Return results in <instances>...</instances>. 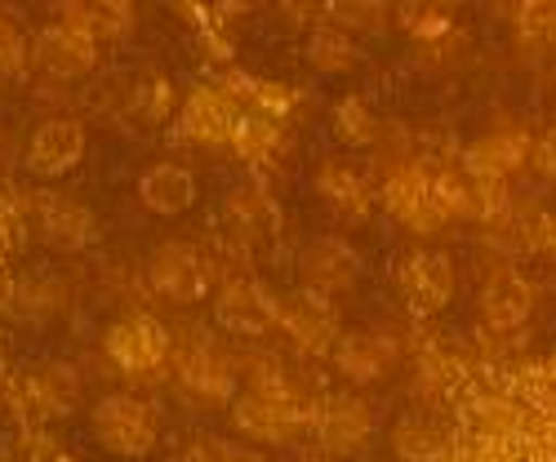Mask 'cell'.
Wrapping results in <instances>:
<instances>
[{"mask_svg": "<svg viewBox=\"0 0 556 462\" xmlns=\"http://www.w3.org/2000/svg\"><path fill=\"white\" fill-rule=\"evenodd\" d=\"M231 423H237V432L250 440L286 445L312 423V409L281 374H258L245 392H237V400H231Z\"/></svg>", "mask_w": 556, "mask_h": 462, "instance_id": "obj_1", "label": "cell"}, {"mask_svg": "<svg viewBox=\"0 0 556 462\" xmlns=\"http://www.w3.org/2000/svg\"><path fill=\"white\" fill-rule=\"evenodd\" d=\"M89 432H94L99 449L112 458H148L161 440V419L143 396L112 392L89 409Z\"/></svg>", "mask_w": 556, "mask_h": 462, "instance_id": "obj_2", "label": "cell"}, {"mask_svg": "<svg viewBox=\"0 0 556 462\" xmlns=\"http://www.w3.org/2000/svg\"><path fill=\"white\" fill-rule=\"evenodd\" d=\"M148 285L169 303H201L214 285L205 254L188 241H165L148 258Z\"/></svg>", "mask_w": 556, "mask_h": 462, "instance_id": "obj_3", "label": "cell"}, {"mask_svg": "<svg viewBox=\"0 0 556 462\" xmlns=\"http://www.w3.org/2000/svg\"><path fill=\"white\" fill-rule=\"evenodd\" d=\"M214 320L231 338H267L281 325V303H276L258 281H227L214 298Z\"/></svg>", "mask_w": 556, "mask_h": 462, "instance_id": "obj_4", "label": "cell"}, {"mask_svg": "<svg viewBox=\"0 0 556 462\" xmlns=\"http://www.w3.org/2000/svg\"><path fill=\"white\" fill-rule=\"evenodd\" d=\"M299 275H303V290H316V294L334 298V294L356 290V281L365 275V262H361L352 241H343V236H316L299 254Z\"/></svg>", "mask_w": 556, "mask_h": 462, "instance_id": "obj_5", "label": "cell"}, {"mask_svg": "<svg viewBox=\"0 0 556 462\" xmlns=\"http://www.w3.org/2000/svg\"><path fill=\"white\" fill-rule=\"evenodd\" d=\"M281 330L290 334V343L307 356H330L339 343V311L326 294L316 290H294L281 303Z\"/></svg>", "mask_w": 556, "mask_h": 462, "instance_id": "obj_6", "label": "cell"}, {"mask_svg": "<svg viewBox=\"0 0 556 462\" xmlns=\"http://www.w3.org/2000/svg\"><path fill=\"white\" fill-rule=\"evenodd\" d=\"M103 351L112 356V364L125 369V374H152V369H161L169 356V334L152 316H125L103 334Z\"/></svg>", "mask_w": 556, "mask_h": 462, "instance_id": "obj_7", "label": "cell"}, {"mask_svg": "<svg viewBox=\"0 0 556 462\" xmlns=\"http://www.w3.org/2000/svg\"><path fill=\"white\" fill-rule=\"evenodd\" d=\"M31 59L50 80H80L99 63V40L89 31H80V27H72V23H50L36 36Z\"/></svg>", "mask_w": 556, "mask_h": 462, "instance_id": "obj_8", "label": "cell"}, {"mask_svg": "<svg viewBox=\"0 0 556 462\" xmlns=\"http://www.w3.org/2000/svg\"><path fill=\"white\" fill-rule=\"evenodd\" d=\"M396 285H401V298L409 303V311L437 316L454 298V262L437 249H414L396 271Z\"/></svg>", "mask_w": 556, "mask_h": 462, "instance_id": "obj_9", "label": "cell"}, {"mask_svg": "<svg viewBox=\"0 0 556 462\" xmlns=\"http://www.w3.org/2000/svg\"><path fill=\"white\" fill-rule=\"evenodd\" d=\"M396 356H401L396 338L392 334H379V330H348V334H339V343L330 351L334 369H339L348 383H356V387L383 383L392 374Z\"/></svg>", "mask_w": 556, "mask_h": 462, "instance_id": "obj_10", "label": "cell"}, {"mask_svg": "<svg viewBox=\"0 0 556 462\" xmlns=\"http://www.w3.org/2000/svg\"><path fill=\"white\" fill-rule=\"evenodd\" d=\"M223 227L241 245H267L281 231V205L258 188H231L223 196Z\"/></svg>", "mask_w": 556, "mask_h": 462, "instance_id": "obj_11", "label": "cell"}, {"mask_svg": "<svg viewBox=\"0 0 556 462\" xmlns=\"http://www.w3.org/2000/svg\"><path fill=\"white\" fill-rule=\"evenodd\" d=\"M85 156V129L80 120L72 116H54V120H45L36 133H31V143H27V169L36 178H59L67 169H76V161Z\"/></svg>", "mask_w": 556, "mask_h": 462, "instance_id": "obj_12", "label": "cell"}, {"mask_svg": "<svg viewBox=\"0 0 556 462\" xmlns=\"http://www.w3.org/2000/svg\"><path fill=\"white\" fill-rule=\"evenodd\" d=\"M316 436L334 458L361 453L365 440L375 436V413H369V405L361 396H339L316 413Z\"/></svg>", "mask_w": 556, "mask_h": 462, "instance_id": "obj_13", "label": "cell"}, {"mask_svg": "<svg viewBox=\"0 0 556 462\" xmlns=\"http://www.w3.org/2000/svg\"><path fill=\"white\" fill-rule=\"evenodd\" d=\"M383 205L414 231H437L441 214H437V196H432V174L424 165H405L388 178L383 188Z\"/></svg>", "mask_w": 556, "mask_h": 462, "instance_id": "obj_14", "label": "cell"}, {"mask_svg": "<svg viewBox=\"0 0 556 462\" xmlns=\"http://www.w3.org/2000/svg\"><path fill=\"white\" fill-rule=\"evenodd\" d=\"M241 112L231 107L227 94L218 89H197V94L182 103L178 112V133L188 138V143H205V147H223L231 143V129H237Z\"/></svg>", "mask_w": 556, "mask_h": 462, "instance_id": "obj_15", "label": "cell"}, {"mask_svg": "<svg viewBox=\"0 0 556 462\" xmlns=\"http://www.w3.org/2000/svg\"><path fill=\"white\" fill-rule=\"evenodd\" d=\"M534 156V147H530V138H526V129H490V133H481L477 143L463 152V169H468L472 178H507V174H517L526 161Z\"/></svg>", "mask_w": 556, "mask_h": 462, "instance_id": "obj_16", "label": "cell"}, {"mask_svg": "<svg viewBox=\"0 0 556 462\" xmlns=\"http://www.w3.org/2000/svg\"><path fill=\"white\" fill-rule=\"evenodd\" d=\"M534 303H539V290L530 275L521 271H498L494 281L481 290V316L490 320L494 330H517L534 316Z\"/></svg>", "mask_w": 556, "mask_h": 462, "instance_id": "obj_17", "label": "cell"}, {"mask_svg": "<svg viewBox=\"0 0 556 462\" xmlns=\"http://www.w3.org/2000/svg\"><path fill=\"white\" fill-rule=\"evenodd\" d=\"M138 201L156 218H174L197 205V178H192V169L169 165V161L148 165L143 178H138Z\"/></svg>", "mask_w": 556, "mask_h": 462, "instance_id": "obj_18", "label": "cell"}, {"mask_svg": "<svg viewBox=\"0 0 556 462\" xmlns=\"http://www.w3.org/2000/svg\"><path fill=\"white\" fill-rule=\"evenodd\" d=\"M80 396H85V383L76 374V364H67V360H45L27 374V400L36 405V413H45V419L72 413L80 405Z\"/></svg>", "mask_w": 556, "mask_h": 462, "instance_id": "obj_19", "label": "cell"}, {"mask_svg": "<svg viewBox=\"0 0 556 462\" xmlns=\"http://www.w3.org/2000/svg\"><path fill=\"white\" fill-rule=\"evenodd\" d=\"M40 236L59 254L85 249L89 236H94V209L72 196H45L40 201Z\"/></svg>", "mask_w": 556, "mask_h": 462, "instance_id": "obj_20", "label": "cell"}, {"mask_svg": "<svg viewBox=\"0 0 556 462\" xmlns=\"http://www.w3.org/2000/svg\"><path fill=\"white\" fill-rule=\"evenodd\" d=\"M178 383L188 392H197L201 400H237V374H231L227 356L205 347V343H197L178 360Z\"/></svg>", "mask_w": 556, "mask_h": 462, "instance_id": "obj_21", "label": "cell"}, {"mask_svg": "<svg viewBox=\"0 0 556 462\" xmlns=\"http://www.w3.org/2000/svg\"><path fill=\"white\" fill-rule=\"evenodd\" d=\"M316 196L326 201L334 214L343 218H365L369 214V192L356 178V169H348L343 161H326L316 169Z\"/></svg>", "mask_w": 556, "mask_h": 462, "instance_id": "obj_22", "label": "cell"}, {"mask_svg": "<svg viewBox=\"0 0 556 462\" xmlns=\"http://www.w3.org/2000/svg\"><path fill=\"white\" fill-rule=\"evenodd\" d=\"M307 63L320 76H343V72H352L361 63V50L339 23L334 27H316L312 40H307Z\"/></svg>", "mask_w": 556, "mask_h": 462, "instance_id": "obj_23", "label": "cell"}, {"mask_svg": "<svg viewBox=\"0 0 556 462\" xmlns=\"http://www.w3.org/2000/svg\"><path fill=\"white\" fill-rule=\"evenodd\" d=\"M392 453H396L401 462H437V458L445 453V440H441V432H437L432 423H424V419H401V423L392 427Z\"/></svg>", "mask_w": 556, "mask_h": 462, "instance_id": "obj_24", "label": "cell"}, {"mask_svg": "<svg viewBox=\"0 0 556 462\" xmlns=\"http://www.w3.org/2000/svg\"><path fill=\"white\" fill-rule=\"evenodd\" d=\"M334 133L343 138L348 147H369L379 138V120H375V112H369L361 99H343L334 107Z\"/></svg>", "mask_w": 556, "mask_h": 462, "instance_id": "obj_25", "label": "cell"}, {"mask_svg": "<svg viewBox=\"0 0 556 462\" xmlns=\"http://www.w3.org/2000/svg\"><path fill=\"white\" fill-rule=\"evenodd\" d=\"M227 147L237 152L241 161H263L276 147V125L267 116H241L237 129H231V143Z\"/></svg>", "mask_w": 556, "mask_h": 462, "instance_id": "obj_26", "label": "cell"}, {"mask_svg": "<svg viewBox=\"0 0 556 462\" xmlns=\"http://www.w3.org/2000/svg\"><path fill=\"white\" fill-rule=\"evenodd\" d=\"M72 14H80V18H63V23H72V27H80V31H89V36H121L129 23H134V10L129 5H67Z\"/></svg>", "mask_w": 556, "mask_h": 462, "instance_id": "obj_27", "label": "cell"}, {"mask_svg": "<svg viewBox=\"0 0 556 462\" xmlns=\"http://www.w3.org/2000/svg\"><path fill=\"white\" fill-rule=\"evenodd\" d=\"M23 54H27L23 31H18L10 18H0V76L18 72V67H23Z\"/></svg>", "mask_w": 556, "mask_h": 462, "instance_id": "obj_28", "label": "cell"}, {"mask_svg": "<svg viewBox=\"0 0 556 462\" xmlns=\"http://www.w3.org/2000/svg\"><path fill=\"white\" fill-rule=\"evenodd\" d=\"M339 14V27H361V31H379L383 18H388V5H334Z\"/></svg>", "mask_w": 556, "mask_h": 462, "instance_id": "obj_29", "label": "cell"}, {"mask_svg": "<svg viewBox=\"0 0 556 462\" xmlns=\"http://www.w3.org/2000/svg\"><path fill=\"white\" fill-rule=\"evenodd\" d=\"M401 14H409V18H405V27H409V31H419V36L450 31V18H445L441 10H401Z\"/></svg>", "mask_w": 556, "mask_h": 462, "instance_id": "obj_30", "label": "cell"}, {"mask_svg": "<svg viewBox=\"0 0 556 462\" xmlns=\"http://www.w3.org/2000/svg\"><path fill=\"white\" fill-rule=\"evenodd\" d=\"M534 169L543 174V178H552L556 182V125L539 138V143H534Z\"/></svg>", "mask_w": 556, "mask_h": 462, "instance_id": "obj_31", "label": "cell"}, {"mask_svg": "<svg viewBox=\"0 0 556 462\" xmlns=\"http://www.w3.org/2000/svg\"><path fill=\"white\" fill-rule=\"evenodd\" d=\"M214 462H271L267 453L250 449V445H218V458Z\"/></svg>", "mask_w": 556, "mask_h": 462, "instance_id": "obj_32", "label": "cell"}, {"mask_svg": "<svg viewBox=\"0 0 556 462\" xmlns=\"http://www.w3.org/2000/svg\"><path fill=\"white\" fill-rule=\"evenodd\" d=\"M543 249H547V254H556V214L543 222Z\"/></svg>", "mask_w": 556, "mask_h": 462, "instance_id": "obj_33", "label": "cell"}]
</instances>
